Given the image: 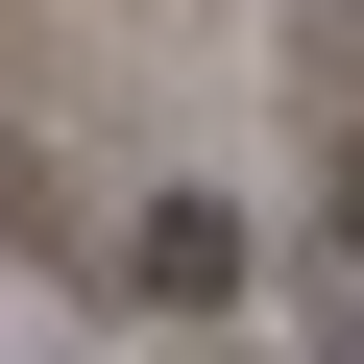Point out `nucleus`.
I'll list each match as a JSON object with an SVG mask.
<instances>
[{
    "instance_id": "nucleus-2",
    "label": "nucleus",
    "mask_w": 364,
    "mask_h": 364,
    "mask_svg": "<svg viewBox=\"0 0 364 364\" xmlns=\"http://www.w3.org/2000/svg\"><path fill=\"white\" fill-rule=\"evenodd\" d=\"M316 219H340V243H364V146H340V195H316Z\"/></svg>"
},
{
    "instance_id": "nucleus-1",
    "label": "nucleus",
    "mask_w": 364,
    "mask_h": 364,
    "mask_svg": "<svg viewBox=\"0 0 364 364\" xmlns=\"http://www.w3.org/2000/svg\"><path fill=\"white\" fill-rule=\"evenodd\" d=\"M122 291H146V316H243L267 267H243V219H219V195H146V219H122Z\"/></svg>"
}]
</instances>
